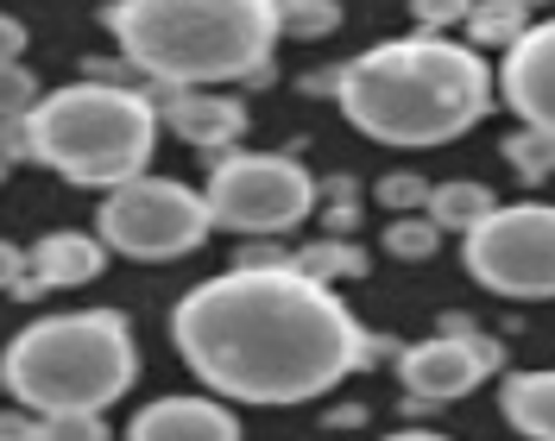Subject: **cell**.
I'll return each instance as SVG.
<instances>
[{
    "mask_svg": "<svg viewBox=\"0 0 555 441\" xmlns=\"http://www.w3.org/2000/svg\"><path fill=\"white\" fill-rule=\"evenodd\" d=\"M171 340L203 391L253 410L315 404L341 378L398 353L391 340L366 335L328 284L291 272V259L234 265L183 290V303L171 309Z\"/></svg>",
    "mask_w": 555,
    "mask_h": 441,
    "instance_id": "6da1fadb",
    "label": "cell"
},
{
    "mask_svg": "<svg viewBox=\"0 0 555 441\" xmlns=\"http://www.w3.org/2000/svg\"><path fill=\"white\" fill-rule=\"evenodd\" d=\"M328 95L360 139L391 152H429L474 133L492 114L499 82L486 51L461 44L454 33H404L335 64Z\"/></svg>",
    "mask_w": 555,
    "mask_h": 441,
    "instance_id": "7a4b0ae2",
    "label": "cell"
},
{
    "mask_svg": "<svg viewBox=\"0 0 555 441\" xmlns=\"http://www.w3.org/2000/svg\"><path fill=\"white\" fill-rule=\"evenodd\" d=\"M102 20L152 89L272 82V0H114Z\"/></svg>",
    "mask_w": 555,
    "mask_h": 441,
    "instance_id": "3957f363",
    "label": "cell"
},
{
    "mask_svg": "<svg viewBox=\"0 0 555 441\" xmlns=\"http://www.w3.org/2000/svg\"><path fill=\"white\" fill-rule=\"evenodd\" d=\"M158 102L89 69L82 82H64L38 95L26 114V158L57 170L76 190H114L152 165L158 152Z\"/></svg>",
    "mask_w": 555,
    "mask_h": 441,
    "instance_id": "277c9868",
    "label": "cell"
},
{
    "mask_svg": "<svg viewBox=\"0 0 555 441\" xmlns=\"http://www.w3.org/2000/svg\"><path fill=\"white\" fill-rule=\"evenodd\" d=\"M139 378V347L120 309L38 315L0 353V391L26 410H102L120 404Z\"/></svg>",
    "mask_w": 555,
    "mask_h": 441,
    "instance_id": "5b68a950",
    "label": "cell"
},
{
    "mask_svg": "<svg viewBox=\"0 0 555 441\" xmlns=\"http://www.w3.org/2000/svg\"><path fill=\"white\" fill-rule=\"evenodd\" d=\"M203 203L208 228H221V234L278 239L322 208V177H310V165L291 152H241L234 145L208 165Z\"/></svg>",
    "mask_w": 555,
    "mask_h": 441,
    "instance_id": "8992f818",
    "label": "cell"
},
{
    "mask_svg": "<svg viewBox=\"0 0 555 441\" xmlns=\"http://www.w3.org/2000/svg\"><path fill=\"white\" fill-rule=\"evenodd\" d=\"M107 252L120 259H139V265H171V259H190L215 228H208V203L203 190L177 183V177H152L139 170L127 183L102 190V221H95Z\"/></svg>",
    "mask_w": 555,
    "mask_h": 441,
    "instance_id": "52a82bcc",
    "label": "cell"
},
{
    "mask_svg": "<svg viewBox=\"0 0 555 441\" xmlns=\"http://www.w3.org/2000/svg\"><path fill=\"white\" fill-rule=\"evenodd\" d=\"M467 277L512 297V303H543L555 297V203H499L480 228L461 234Z\"/></svg>",
    "mask_w": 555,
    "mask_h": 441,
    "instance_id": "ba28073f",
    "label": "cell"
},
{
    "mask_svg": "<svg viewBox=\"0 0 555 441\" xmlns=\"http://www.w3.org/2000/svg\"><path fill=\"white\" fill-rule=\"evenodd\" d=\"M499 360H505L499 340L480 335L474 322L449 315L429 340L398 347V385H404L411 410H442L454 398H467V391H480L486 378L499 373Z\"/></svg>",
    "mask_w": 555,
    "mask_h": 441,
    "instance_id": "9c48e42d",
    "label": "cell"
},
{
    "mask_svg": "<svg viewBox=\"0 0 555 441\" xmlns=\"http://www.w3.org/2000/svg\"><path fill=\"white\" fill-rule=\"evenodd\" d=\"M505 107L518 114V127H543L555 133V13L530 20V33L505 51V64L492 69Z\"/></svg>",
    "mask_w": 555,
    "mask_h": 441,
    "instance_id": "30bf717a",
    "label": "cell"
},
{
    "mask_svg": "<svg viewBox=\"0 0 555 441\" xmlns=\"http://www.w3.org/2000/svg\"><path fill=\"white\" fill-rule=\"evenodd\" d=\"M158 127L177 133L190 152H234L246 139V102L221 95V89H158Z\"/></svg>",
    "mask_w": 555,
    "mask_h": 441,
    "instance_id": "8fae6325",
    "label": "cell"
},
{
    "mask_svg": "<svg viewBox=\"0 0 555 441\" xmlns=\"http://www.w3.org/2000/svg\"><path fill=\"white\" fill-rule=\"evenodd\" d=\"M127 441H241V416L215 391H177L127 423Z\"/></svg>",
    "mask_w": 555,
    "mask_h": 441,
    "instance_id": "7c38bea8",
    "label": "cell"
},
{
    "mask_svg": "<svg viewBox=\"0 0 555 441\" xmlns=\"http://www.w3.org/2000/svg\"><path fill=\"white\" fill-rule=\"evenodd\" d=\"M107 265L102 234H76V228H57L38 246H26V297H51V290H82L95 284Z\"/></svg>",
    "mask_w": 555,
    "mask_h": 441,
    "instance_id": "4fadbf2b",
    "label": "cell"
},
{
    "mask_svg": "<svg viewBox=\"0 0 555 441\" xmlns=\"http://www.w3.org/2000/svg\"><path fill=\"white\" fill-rule=\"evenodd\" d=\"M499 416L524 441H555V366L505 373V385H499Z\"/></svg>",
    "mask_w": 555,
    "mask_h": 441,
    "instance_id": "5bb4252c",
    "label": "cell"
},
{
    "mask_svg": "<svg viewBox=\"0 0 555 441\" xmlns=\"http://www.w3.org/2000/svg\"><path fill=\"white\" fill-rule=\"evenodd\" d=\"M492 208H499V196H492L486 183H474V177H454V183H429V203H423V215H429L442 234H467V228H480Z\"/></svg>",
    "mask_w": 555,
    "mask_h": 441,
    "instance_id": "9a60e30c",
    "label": "cell"
},
{
    "mask_svg": "<svg viewBox=\"0 0 555 441\" xmlns=\"http://www.w3.org/2000/svg\"><path fill=\"white\" fill-rule=\"evenodd\" d=\"M461 26H467V44L474 51H512L530 33V13H524L518 0H474Z\"/></svg>",
    "mask_w": 555,
    "mask_h": 441,
    "instance_id": "2e32d148",
    "label": "cell"
},
{
    "mask_svg": "<svg viewBox=\"0 0 555 441\" xmlns=\"http://www.w3.org/2000/svg\"><path fill=\"white\" fill-rule=\"evenodd\" d=\"M291 272H304V277H315V284H341V277H366V252L353 246V239H341V234H328V239H310V246H297L291 252Z\"/></svg>",
    "mask_w": 555,
    "mask_h": 441,
    "instance_id": "e0dca14e",
    "label": "cell"
},
{
    "mask_svg": "<svg viewBox=\"0 0 555 441\" xmlns=\"http://www.w3.org/2000/svg\"><path fill=\"white\" fill-rule=\"evenodd\" d=\"M499 158L512 165V177H518L524 190H537V183H550L555 177V133H543V127H518V133L499 145Z\"/></svg>",
    "mask_w": 555,
    "mask_h": 441,
    "instance_id": "ac0fdd59",
    "label": "cell"
},
{
    "mask_svg": "<svg viewBox=\"0 0 555 441\" xmlns=\"http://www.w3.org/2000/svg\"><path fill=\"white\" fill-rule=\"evenodd\" d=\"M272 13H278V38L315 44V38L341 33V0H272Z\"/></svg>",
    "mask_w": 555,
    "mask_h": 441,
    "instance_id": "d6986e66",
    "label": "cell"
},
{
    "mask_svg": "<svg viewBox=\"0 0 555 441\" xmlns=\"http://www.w3.org/2000/svg\"><path fill=\"white\" fill-rule=\"evenodd\" d=\"M436 246H442V228L416 208V215H391V228H385V252L391 259H404V265H423V259H436Z\"/></svg>",
    "mask_w": 555,
    "mask_h": 441,
    "instance_id": "ffe728a7",
    "label": "cell"
},
{
    "mask_svg": "<svg viewBox=\"0 0 555 441\" xmlns=\"http://www.w3.org/2000/svg\"><path fill=\"white\" fill-rule=\"evenodd\" d=\"M33 441H107L102 410H33Z\"/></svg>",
    "mask_w": 555,
    "mask_h": 441,
    "instance_id": "44dd1931",
    "label": "cell"
},
{
    "mask_svg": "<svg viewBox=\"0 0 555 441\" xmlns=\"http://www.w3.org/2000/svg\"><path fill=\"white\" fill-rule=\"evenodd\" d=\"M38 95H44V89H38L33 64H26V57H7V64H0V120H20V114H33Z\"/></svg>",
    "mask_w": 555,
    "mask_h": 441,
    "instance_id": "7402d4cb",
    "label": "cell"
},
{
    "mask_svg": "<svg viewBox=\"0 0 555 441\" xmlns=\"http://www.w3.org/2000/svg\"><path fill=\"white\" fill-rule=\"evenodd\" d=\"M391 215H416V208L429 203V177H416V170H391V177H379V190H373Z\"/></svg>",
    "mask_w": 555,
    "mask_h": 441,
    "instance_id": "603a6c76",
    "label": "cell"
},
{
    "mask_svg": "<svg viewBox=\"0 0 555 441\" xmlns=\"http://www.w3.org/2000/svg\"><path fill=\"white\" fill-rule=\"evenodd\" d=\"M322 196H328V228H335V234H347V228H360V183H353V177H328V183H322Z\"/></svg>",
    "mask_w": 555,
    "mask_h": 441,
    "instance_id": "cb8c5ba5",
    "label": "cell"
},
{
    "mask_svg": "<svg viewBox=\"0 0 555 441\" xmlns=\"http://www.w3.org/2000/svg\"><path fill=\"white\" fill-rule=\"evenodd\" d=\"M467 7H474V0H411L416 33H454V26L467 20Z\"/></svg>",
    "mask_w": 555,
    "mask_h": 441,
    "instance_id": "d4e9b609",
    "label": "cell"
},
{
    "mask_svg": "<svg viewBox=\"0 0 555 441\" xmlns=\"http://www.w3.org/2000/svg\"><path fill=\"white\" fill-rule=\"evenodd\" d=\"M0 290L26 297V246H13V239H0Z\"/></svg>",
    "mask_w": 555,
    "mask_h": 441,
    "instance_id": "484cf974",
    "label": "cell"
},
{
    "mask_svg": "<svg viewBox=\"0 0 555 441\" xmlns=\"http://www.w3.org/2000/svg\"><path fill=\"white\" fill-rule=\"evenodd\" d=\"M26 44H33L26 20H20V13H0V64H7V57H26Z\"/></svg>",
    "mask_w": 555,
    "mask_h": 441,
    "instance_id": "4316f807",
    "label": "cell"
},
{
    "mask_svg": "<svg viewBox=\"0 0 555 441\" xmlns=\"http://www.w3.org/2000/svg\"><path fill=\"white\" fill-rule=\"evenodd\" d=\"M0 441H33V410L26 404L0 410Z\"/></svg>",
    "mask_w": 555,
    "mask_h": 441,
    "instance_id": "83f0119b",
    "label": "cell"
},
{
    "mask_svg": "<svg viewBox=\"0 0 555 441\" xmlns=\"http://www.w3.org/2000/svg\"><path fill=\"white\" fill-rule=\"evenodd\" d=\"M347 423L360 429V423H366V410H360V404H341V410H328V429H347Z\"/></svg>",
    "mask_w": 555,
    "mask_h": 441,
    "instance_id": "f1b7e54d",
    "label": "cell"
},
{
    "mask_svg": "<svg viewBox=\"0 0 555 441\" xmlns=\"http://www.w3.org/2000/svg\"><path fill=\"white\" fill-rule=\"evenodd\" d=\"M379 441H454V436H442V429H391Z\"/></svg>",
    "mask_w": 555,
    "mask_h": 441,
    "instance_id": "f546056e",
    "label": "cell"
},
{
    "mask_svg": "<svg viewBox=\"0 0 555 441\" xmlns=\"http://www.w3.org/2000/svg\"><path fill=\"white\" fill-rule=\"evenodd\" d=\"M524 13H537V7H555V0H518Z\"/></svg>",
    "mask_w": 555,
    "mask_h": 441,
    "instance_id": "4dcf8cb0",
    "label": "cell"
},
{
    "mask_svg": "<svg viewBox=\"0 0 555 441\" xmlns=\"http://www.w3.org/2000/svg\"><path fill=\"white\" fill-rule=\"evenodd\" d=\"M0 170H7V158H0Z\"/></svg>",
    "mask_w": 555,
    "mask_h": 441,
    "instance_id": "1f68e13d",
    "label": "cell"
}]
</instances>
